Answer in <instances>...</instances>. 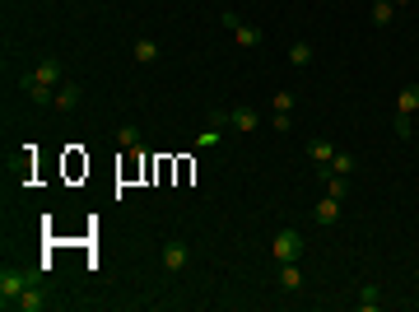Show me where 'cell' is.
I'll list each match as a JSON object with an SVG mask.
<instances>
[{
    "instance_id": "1",
    "label": "cell",
    "mask_w": 419,
    "mask_h": 312,
    "mask_svg": "<svg viewBox=\"0 0 419 312\" xmlns=\"http://www.w3.org/2000/svg\"><path fill=\"white\" fill-rule=\"evenodd\" d=\"M224 28L233 33V42H238V47H261V42H265L261 28H256V23H247L243 14H233V10H224Z\"/></svg>"
},
{
    "instance_id": "2",
    "label": "cell",
    "mask_w": 419,
    "mask_h": 312,
    "mask_svg": "<svg viewBox=\"0 0 419 312\" xmlns=\"http://www.w3.org/2000/svg\"><path fill=\"white\" fill-rule=\"evenodd\" d=\"M28 284H38V275H33V270H0V303H5V308H10V303L14 299H19V294L23 289H28Z\"/></svg>"
},
{
    "instance_id": "12",
    "label": "cell",
    "mask_w": 419,
    "mask_h": 312,
    "mask_svg": "<svg viewBox=\"0 0 419 312\" xmlns=\"http://www.w3.org/2000/svg\"><path fill=\"white\" fill-rule=\"evenodd\" d=\"M312 219H317V224H335V219H340V201H335V196H321L317 210H312Z\"/></svg>"
},
{
    "instance_id": "7",
    "label": "cell",
    "mask_w": 419,
    "mask_h": 312,
    "mask_svg": "<svg viewBox=\"0 0 419 312\" xmlns=\"http://www.w3.org/2000/svg\"><path fill=\"white\" fill-rule=\"evenodd\" d=\"M256 126H261V117H256L252 108H233V112H229V131H238V135H252Z\"/></svg>"
},
{
    "instance_id": "15",
    "label": "cell",
    "mask_w": 419,
    "mask_h": 312,
    "mask_svg": "<svg viewBox=\"0 0 419 312\" xmlns=\"http://www.w3.org/2000/svg\"><path fill=\"white\" fill-rule=\"evenodd\" d=\"M396 112H406V117L419 112V84H406V89L396 93Z\"/></svg>"
},
{
    "instance_id": "16",
    "label": "cell",
    "mask_w": 419,
    "mask_h": 312,
    "mask_svg": "<svg viewBox=\"0 0 419 312\" xmlns=\"http://www.w3.org/2000/svg\"><path fill=\"white\" fill-rule=\"evenodd\" d=\"M354 168H359V158H354L350 149H335V158H331V173H340V178H350Z\"/></svg>"
},
{
    "instance_id": "22",
    "label": "cell",
    "mask_w": 419,
    "mask_h": 312,
    "mask_svg": "<svg viewBox=\"0 0 419 312\" xmlns=\"http://www.w3.org/2000/svg\"><path fill=\"white\" fill-rule=\"evenodd\" d=\"M270 126H275V131H280V135H285V131H289V126H294V117H289V112H270Z\"/></svg>"
},
{
    "instance_id": "13",
    "label": "cell",
    "mask_w": 419,
    "mask_h": 312,
    "mask_svg": "<svg viewBox=\"0 0 419 312\" xmlns=\"http://www.w3.org/2000/svg\"><path fill=\"white\" fill-rule=\"evenodd\" d=\"M354 308H359V312H377V308H382V289H377V284H364L359 299H354Z\"/></svg>"
},
{
    "instance_id": "10",
    "label": "cell",
    "mask_w": 419,
    "mask_h": 312,
    "mask_svg": "<svg viewBox=\"0 0 419 312\" xmlns=\"http://www.w3.org/2000/svg\"><path fill=\"white\" fill-rule=\"evenodd\" d=\"M280 289H289V294H294V289H303V270H298L294 266V261H280Z\"/></svg>"
},
{
    "instance_id": "5",
    "label": "cell",
    "mask_w": 419,
    "mask_h": 312,
    "mask_svg": "<svg viewBox=\"0 0 419 312\" xmlns=\"http://www.w3.org/2000/svg\"><path fill=\"white\" fill-rule=\"evenodd\" d=\"M28 75H33L38 84H47V89H61V84H66V70H61V61H56V56H47V61H38V66L28 70Z\"/></svg>"
},
{
    "instance_id": "9",
    "label": "cell",
    "mask_w": 419,
    "mask_h": 312,
    "mask_svg": "<svg viewBox=\"0 0 419 312\" xmlns=\"http://www.w3.org/2000/svg\"><path fill=\"white\" fill-rule=\"evenodd\" d=\"M79 98H84V89H79V84H61V89H56V112H75Z\"/></svg>"
},
{
    "instance_id": "17",
    "label": "cell",
    "mask_w": 419,
    "mask_h": 312,
    "mask_svg": "<svg viewBox=\"0 0 419 312\" xmlns=\"http://www.w3.org/2000/svg\"><path fill=\"white\" fill-rule=\"evenodd\" d=\"M391 19H396V5H391V0H373V23L377 28H386Z\"/></svg>"
},
{
    "instance_id": "11",
    "label": "cell",
    "mask_w": 419,
    "mask_h": 312,
    "mask_svg": "<svg viewBox=\"0 0 419 312\" xmlns=\"http://www.w3.org/2000/svg\"><path fill=\"white\" fill-rule=\"evenodd\" d=\"M131 56L140 61V66H149V61H159V42H154V37H135V42H131Z\"/></svg>"
},
{
    "instance_id": "21",
    "label": "cell",
    "mask_w": 419,
    "mask_h": 312,
    "mask_svg": "<svg viewBox=\"0 0 419 312\" xmlns=\"http://www.w3.org/2000/svg\"><path fill=\"white\" fill-rule=\"evenodd\" d=\"M270 108H275V112H294V93H289V89H280V93H275V103H270Z\"/></svg>"
},
{
    "instance_id": "20",
    "label": "cell",
    "mask_w": 419,
    "mask_h": 312,
    "mask_svg": "<svg viewBox=\"0 0 419 312\" xmlns=\"http://www.w3.org/2000/svg\"><path fill=\"white\" fill-rule=\"evenodd\" d=\"M326 196L345 201V196H350V178H340V173H335V178H326Z\"/></svg>"
},
{
    "instance_id": "24",
    "label": "cell",
    "mask_w": 419,
    "mask_h": 312,
    "mask_svg": "<svg viewBox=\"0 0 419 312\" xmlns=\"http://www.w3.org/2000/svg\"><path fill=\"white\" fill-rule=\"evenodd\" d=\"M391 5H396V10H401V5H410V0H391Z\"/></svg>"
},
{
    "instance_id": "14",
    "label": "cell",
    "mask_w": 419,
    "mask_h": 312,
    "mask_svg": "<svg viewBox=\"0 0 419 312\" xmlns=\"http://www.w3.org/2000/svg\"><path fill=\"white\" fill-rule=\"evenodd\" d=\"M308 154H312V163H331V158H335V145L317 135V140H308Z\"/></svg>"
},
{
    "instance_id": "19",
    "label": "cell",
    "mask_w": 419,
    "mask_h": 312,
    "mask_svg": "<svg viewBox=\"0 0 419 312\" xmlns=\"http://www.w3.org/2000/svg\"><path fill=\"white\" fill-rule=\"evenodd\" d=\"M289 61L294 66H312V42H294L289 47Z\"/></svg>"
},
{
    "instance_id": "18",
    "label": "cell",
    "mask_w": 419,
    "mask_h": 312,
    "mask_svg": "<svg viewBox=\"0 0 419 312\" xmlns=\"http://www.w3.org/2000/svg\"><path fill=\"white\" fill-rule=\"evenodd\" d=\"M117 145L122 149H140V126H131V122L117 126Z\"/></svg>"
},
{
    "instance_id": "3",
    "label": "cell",
    "mask_w": 419,
    "mask_h": 312,
    "mask_svg": "<svg viewBox=\"0 0 419 312\" xmlns=\"http://www.w3.org/2000/svg\"><path fill=\"white\" fill-rule=\"evenodd\" d=\"M270 257L275 261H298L303 257V233H298V229H280V233L270 238Z\"/></svg>"
},
{
    "instance_id": "23",
    "label": "cell",
    "mask_w": 419,
    "mask_h": 312,
    "mask_svg": "<svg viewBox=\"0 0 419 312\" xmlns=\"http://www.w3.org/2000/svg\"><path fill=\"white\" fill-rule=\"evenodd\" d=\"M391 131H396L401 140H410V117H406V112H396V122H391Z\"/></svg>"
},
{
    "instance_id": "4",
    "label": "cell",
    "mask_w": 419,
    "mask_h": 312,
    "mask_svg": "<svg viewBox=\"0 0 419 312\" xmlns=\"http://www.w3.org/2000/svg\"><path fill=\"white\" fill-rule=\"evenodd\" d=\"M187 261H191V247L182 243V238H168L163 252H159V266H163L168 275H177V270H187Z\"/></svg>"
},
{
    "instance_id": "8",
    "label": "cell",
    "mask_w": 419,
    "mask_h": 312,
    "mask_svg": "<svg viewBox=\"0 0 419 312\" xmlns=\"http://www.w3.org/2000/svg\"><path fill=\"white\" fill-rule=\"evenodd\" d=\"M10 308H14V312H42V308H47V294L38 289V284H28V289L10 303Z\"/></svg>"
},
{
    "instance_id": "6",
    "label": "cell",
    "mask_w": 419,
    "mask_h": 312,
    "mask_svg": "<svg viewBox=\"0 0 419 312\" xmlns=\"http://www.w3.org/2000/svg\"><path fill=\"white\" fill-rule=\"evenodd\" d=\"M19 84H23V93H28V103H33V108H56V89L38 84L33 75H19Z\"/></svg>"
}]
</instances>
